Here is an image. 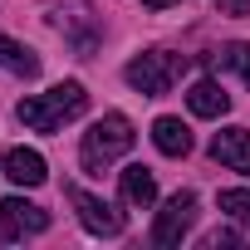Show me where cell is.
Instances as JSON below:
<instances>
[{"label": "cell", "mask_w": 250, "mask_h": 250, "mask_svg": "<svg viewBox=\"0 0 250 250\" xmlns=\"http://www.w3.org/2000/svg\"><path fill=\"white\" fill-rule=\"evenodd\" d=\"M226 15H250V0H216Z\"/></svg>", "instance_id": "16"}, {"label": "cell", "mask_w": 250, "mask_h": 250, "mask_svg": "<svg viewBox=\"0 0 250 250\" xmlns=\"http://www.w3.org/2000/svg\"><path fill=\"white\" fill-rule=\"evenodd\" d=\"M0 177H5V172H0Z\"/></svg>", "instance_id": "18"}, {"label": "cell", "mask_w": 250, "mask_h": 250, "mask_svg": "<svg viewBox=\"0 0 250 250\" xmlns=\"http://www.w3.org/2000/svg\"><path fill=\"white\" fill-rule=\"evenodd\" d=\"M143 5H152V10H172L177 0H143Z\"/></svg>", "instance_id": "17"}, {"label": "cell", "mask_w": 250, "mask_h": 250, "mask_svg": "<svg viewBox=\"0 0 250 250\" xmlns=\"http://www.w3.org/2000/svg\"><path fill=\"white\" fill-rule=\"evenodd\" d=\"M221 211H230L235 221H250V191L235 187V191H221Z\"/></svg>", "instance_id": "14"}, {"label": "cell", "mask_w": 250, "mask_h": 250, "mask_svg": "<svg viewBox=\"0 0 250 250\" xmlns=\"http://www.w3.org/2000/svg\"><path fill=\"white\" fill-rule=\"evenodd\" d=\"M88 108V93H83V83H54L49 93H35V98H20L15 103V118L25 123V128H35V133H59L69 118H79Z\"/></svg>", "instance_id": "1"}, {"label": "cell", "mask_w": 250, "mask_h": 250, "mask_svg": "<svg viewBox=\"0 0 250 250\" xmlns=\"http://www.w3.org/2000/svg\"><path fill=\"white\" fill-rule=\"evenodd\" d=\"M152 143H157L162 157H187L191 152V128L182 118H157L152 123Z\"/></svg>", "instance_id": "9"}, {"label": "cell", "mask_w": 250, "mask_h": 250, "mask_svg": "<svg viewBox=\"0 0 250 250\" xmlns=\"http://www.w3.org/2000/svg\"><path fill=\"white\" fill-rule=\"evenodd\" d=\"M0 172H5L15 187H40V182L49 177V167H44V157H40L35 147H10L5 162H0Z\"/></svg>", "instance_id": "8"}, {"label": "cell", "mask_w": 250, "mask_h": 250, "mask_svg": "<svg viewBox=\"0 0 250 250\" xmlns=\"http://www.w3.org/2000/svg\"><path fill=\"white\" fill-rule=\"evenodd\" d=\"M187 103H191V113H196V118H221V113L230 108V93H226L216 79H196V83H191V93H187Z\"/></svg>", "instance_id": "11"}, {"label": "cell", "mask_w": 250, "mask_h": 250, "mask_svg": "<svg viewBox=\"0 0 250 250\" xmlns=\"http://www.w3.org/2000/svg\"><path fill=\"white\" fill-rule=\"evenodd\" d=\"M221 245H240V235L235 230H211L206 235V250H221Z\"/></svg>", "instance_id": "15"}, {"label": "cell", "mask_w": 250, "mask_h": 250, "mask_svg": "<svg viewBox=\"0 0 250 250\" xmlns=\"http://www.w3.org/2000/svg\"><path fill=\"white\" fill-rule=\"evenodd\" d=\"M196 226V191H177L167 196V206L152 221V240L157 245H182V235Z\"/></svg>", "instance_id": "4"}, {"label": "cell", "mask_w": 250, "mask_h": 250, "mask_svg": "<svg viewBox=\"0 0 250 250\" xmlns=\"http://www.w3.org/2000/svg\"><path fill=\"white\" fill-rule=\"evenodd\" d=\"M69 201H74V211H79L88 235H123V211H113L103 196H93L83 187H69Z\"/></svg>", "instance_id": "6"}, {"label": "cell", "mask_w": 250, "mask_h": 250, "mask_svg": "<svg viewBox=\"0 0 250 250\" xmlns=\"http://www.w3.org/2000/svg\"><path fill=\"white\" fill-rule=\"evenodd\" d=\"M182 74V59L177 54H162V49H147L138 59H128V69H123V79H128L143 98H162L172 93V79Z\"/></svg>", "instance_id": "3"}, {"label": "cell", "mask_w": 250, "mask_h": 250, "mask_svg": "<svg viewBox=\"0 0 250 250\" xmlns=\"http://www.w3.org/2000/svg\"><path fill=\"white\" fill-rule=\"evenodd\" d=\"M0 69L15 74V79H35L40 74V54L25 49L20 40H10V35H0Z\"/></svg>", "instance_id": "12"}, {"label": "cell", "mask_w": 250, "mask_h": 250, "mask_svg": "<svg viewBox=\"0 0 250 250\" xmlns=\"http://www.w3.org/2000/svg\"><path fill=\"white\" fill-rule=\"evenodd\" d=\"M133 143H138L133 123L123 118V113H103L93 128L83 133V143H79V162H83V172H103V167H113L123 152H128Z\"/></svg>", "instance_id": "2"}, {"label": "cell", "mask_w": 250, "mask_h": 250, "mask_svg": "<svg viewBox=\"0 0 250 250\" xmlns=\"http://www.w3.org/2000/svg\"><path fill=\"white\" fill-rule=\"evenodd\" d=\"M211 157L230 172H245L250 177V128H226L211 138Z\"/></svg>", "instance_id": "7"}, {"label": "cell", "mask_w": 250, "mask_h": 250, "mask_svg": "<svg viewBox=\"0 0 250 250\" xmlns=\"http://www.w3.org/2000/svg\"><path fill=\"white\" fill-rule=\"evenodd\" d=\"M118 187H123V201L138 206V211H147V206L157 201V177H152L147 167H123Z\"/></svg>", "instance_id": "10"}, {"label": "cell", "mask_w": 250, "mask_h": 250, "mask_svg": "<svg viewBox=\"0 0 250 250\" xmlns=\"http://www.w3.org/2000/svg\"><path fill=\"white\" fill-rule=\"evenodd\" d=\"M221 64H226V69H235V74H240V79L250 83V44H226Z\"/></svg>", "instance_id": "13"}, {"label": "cell", "mask_w": 250, "mask_h": 250, "mask_svg": "<svg viewBox=\"0 0 250 250\" xmlns=\"http://www.w3.org/2000/svg\"><path fill=\"white\" fill-rule=\"evenodd\" d=\"M49 230V211H40L25 196L0 201V240H25V235H44Z\"/></svg>", "instance_id": "5"}]
</instances>
